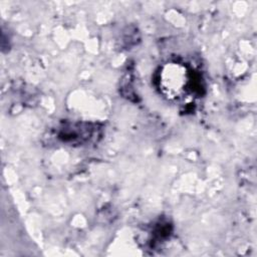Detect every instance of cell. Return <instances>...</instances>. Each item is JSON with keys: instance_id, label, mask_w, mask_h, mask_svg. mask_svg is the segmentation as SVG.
<instances>
[{"instance_id": "cell-1", "label": "cell", "mask_w": 257, "mask_h": 257, "mask_svg": "<svg viewBox=\"0 0 257 257\" xmlns=\"http://www.w3.org/2000/svg\"><path fill=\"white\" fill-rule=\"evenodd\" d=\"M162 89L170 97H180L186 92L188 77L186 70L177 64H171L162 73Z\"/></svg>"}]
</instances>
